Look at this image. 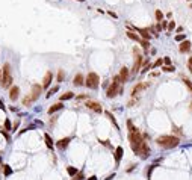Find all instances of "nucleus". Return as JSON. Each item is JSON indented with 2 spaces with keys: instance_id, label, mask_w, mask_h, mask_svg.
I'll return each mask as SVG.
<instances>
[{
  "instance_id": "nucleus-1",
  "label": "nucleus",
  "mask_w": 192,
  "mask_h": 180,
  "mask_svg": "<svg viewBox=\"0 0 192 180\" xmlns=\"http://www.w3.org/2000/svg\"><path fill=\"white\" fill-rule=\"evenodd\" d=\"M127 127H129V142H130L132 150H133L136 154H139L142 159H147L148 154H150L148 144L144 141L141 132L132 124V121H127Z\"/></svg>"
},
{
  "instance_id": "nucleus-2",
  "label": "nucleus",
  "mask_w": 192,
  "mask_h": 180,
  "mask_svg": "<svg viewBox=\"0 0 192 180\" xmlns=\"http://www.w3.org/2000/svg\"><path fill=\"white\" fill-rule=\"evenodd\" d=\"M157 145H160V147H163V148H174L179 145L180 142V139L177 138V136H171V135H162L159 136L156 139Z\"/></svg>"
},
{
  "instance_id": "nucleus-3",
  "label": "nucleus",
  "mask_w": 192,
  "mask_h": 180,
  "mask_svg": "<svg viewBox=\"0 0 192 180\" xmlns=\"http://www.w3.org/2000/svg\"><path fill=\"white\" fill-rule=\"evenodd\" d=\"M120 77L118 76H115L114 77V82H112V85L107 88V91H106V95L109 97V99H114L115 95H118L120 92H122V88L120 86Z\"/></svg>"
},
{
  "instance_id": "nucleus-4",
  "label": "nucleus",
  "mask_w": 192,
  "mask_h": 180,
  "mask_svg": "<svg viewBox=\"0 0 192 180\" xmlns=\"http://www.w3.org/2000/svg\"><path fill=\"white\" fill-rule=\"evenodd\" d=\"M12 83V76H11V65L5 64L3 70H2V86L9 88V85Z\"/></svg>"
},
{
  "instance_id": "nucleus-5",
  "label": "nucleus",
  "mask_w": 192,
  "mask_h": 180,
  "mask_svg": "<svg viewBox=\"0 0 192 180\" xmlns=\"http://www.w3.org/2000/svg\"><path fill=\"white\" fill-rule=\"evenodd\" d=\"M98 83H100V79H98V76H97L95 73H89L88 77L85 79V85H86L88 88H91V89H97L98 88Z\"/></svg>"
},
{
  "instance_id": "nucleus-6",
  "label": "nucleus",
  "mask_w": 192,
  "mask_h": 180,
  "mask_svg": "<svg viewBox=\"0 0 192 180\" xmlns=\"http://www.w3.org/2000/svg\"><path fill=\"white\" fill-rule=\"evenodd\" d=\"M133 52H135V58H136V59H135V64H133V70H132V73H135V74H136V73L141 70V65H142V61H144V58H142V56L139 54V52H138L136 49H135Z\"/></svg>"
},
{
  "instance_id": "nucleus-7",
  "label": "nucleus",
  "mask_w": 192,
  "mask_h": 180,
  "mask_svg": "<svg viewBox=\"0 0 192 180\" xmlns=\"http://www.w3.org/2000/svg\"><path fill=\"white\" fill-rule=\"evenodd\" d=\"M85 106H86L88 109H91V110H94V112H97V114H100L103 109H101V105L98 103V101H92V100H88L86 103H85Z\"/></svg>"
},
{
  "instance_id": "nucleus-8",
  "label": "nucleus",
  "mask_w": 192,
  "mask_h": 180,
  "mask_svg": "<svg viewBox=\"0 0 192 180\" xmlns=\"http://www.w3.org/2000/svg\"><path fill=\"white\" fill-rule=\"evenodd\" d=\"M147 88H148V82H139V83H138V85H135V88L132 89V95H133V97H136L141 91L147 89Z\"/></svg>"
},
{
  "instance_id": "nucleus-9",
  "label": "nucleus",
  "mask_w": 192,
  "mask_h": 180,
  "mask_svg": "<svg viewBox=\"0 0 192 180\" xmlns=\"http://www.w3.org/2000/svg\"><path fill=\"white\" fill-rule=\"evenodd\" d=\"M41 92H43V86H41V85H33V86H32L30 97L33 99V101H35V100H38V97L41 95Z\"/></svg>"
},
{
  "instance_id": "nucleus-10",
  "label": "nucleus",
  "mask_w": 192,
  "mask_h": 180,
  "mask_svg": "<svg viewBox=\"0 0 192 180\" xmlns=\"http://www.w3.org/2000/svg\"><path fill=\"white\" fill-rule=\"evenodd\" d=\"M70 142H71V138H62V139H59V141L56 142V147H58L59 150H65Z\"/></svg>"
},
{
  "instance_id": "nucleus-11",
  "label": "nucleus",
  "mask_w": 192,
  "mask_h": 180,
  "mask_svg": "<svg viewBox=\"0 0 192 180\" xmlns=\"http://www.w3.org/2000/svg\"><path fill=\"white\" fill-rule=\"evenodd\" d=\"M120 82L121 83H126V82L129 80V68H126V67H122L121 71H120Z\"/></svg>"
},
{
  "instance_id": "nucleus-12",
  "label": "nucleus",
  "mask_w": 192,
  "mask_h": 180,
  "mask_svg": "<svg viewBox=\"0 0 192 180\" xmlns=\"http://www.w3.org/2000/svg\"><path fill=\"white\" fill-rule=\"evenodd\" d=\"M52 79H53L52 71H47L45 73V76H44V80H43V88H49L50 83H52Z\"/></svg>"
},
{
  "instance_id": "nucleus-13",
  "label": "nucleus",
  "mask_w": 192,
  "mask_h": 180,
  "mask_svg": "<svg viewBox=\"0 0 192 180\" xmlns=\"http://www.w3.org/2000/svg\"><path fill=\"white\" fill-rule=\"evenodd\" d=\"M18 94H20V89H18V86H12L11 91H9V99L12 100V101H15L18 99Z\"/></svg>"
},
{
  "instance_id": "nucleus-14",
  "label": "nucleus",
  "mask_w": 192,
  "mask_h": 180,
  "mask_svg": "<svg viewBox=\"0 0 192 180\" xmlns=\"http://www.w3.org/2000/svg\"><path fill=\"white\" fill-rule=\"evenodd\" d=\"M73 83H74L76 86H82V85L85 83V77H83V76L79 73V74H76V76H74V79H73Z\"/></svg>"
},
{
  "instance_id": "nucleus-15",
  "label": "nucleus",
  "mask_w": 192,
  "mask_h": 180,
  "mask_svg": "<svg viewBox=\"0 0 192 180\" xmlns=\"http://www.w3.org/2000/svg\"><path fill=\"white\" fill-rule=\"evenodd\" d=\"M64 108V105H62V101H59V103H54L52 108L49 109V114L52 115V114H54V112H58V110H61V109Z\"/></svg>"
},
{
  "instance_id": "nucleus-16",
  "label": "nucleus",
  "mask_w": 192,
  "mask_h": 180,
  "mask_svg": "<svg viewBox=\"0 0 192 180\" xmlns=\"http://www.w3.org/2000/svg\"><path fill=\"white\" fill-rule=\"evenodd\" d=\"M122 147H116V150H115V162H116V165L120 163V161H121L122 157Z\"/></svg>"
},
{
  "instance_id": "nucleus-17",
  "label": "nucleus",
  "mask_w": 192,
  "mask_h": 180,
  "mask_svg": "<svg viewBox=\"0 0 192 180\" xmlns=\"http://www.w3.org/2000/svg\"><path fill=\"white\" fill-rule=\"evenodd\" d=\"M191 50V43L189 41H183L182 44H180V52L182 53H186V52H189Z\"/></svg>"
},
{
  "instance_id": "nucleus-18",
  "label": "nucleus",
  "mask_w": 192,
  "mask_h": 180,
  "mask_svg": "<svg viewBox=\"0 0 192 180\" xmlns=\"http://www.w3.org/2000/svg\"><path fill=\"white\" fill-rule=\"evenodd\" d=\"M136 30L142 35V38H144L145 41H148V39H150V35H148V30H147V29H136Z\"/></svg>"
},
{
  "instance_id": "nucleus-19",
  "label": "nucleus",
  "mask_w": 192,
  "mask_h": 180,
  "mask_svg": "<svg viewBox=\"0 0 192 180\" xmlns=\"http://www.w3.org/2000/svg\"><path fill=\"white\" fill-rule=\"evenodd\" d=\"M44 141H45V145L49 147V148H53V141H52V138H50V135H44Z\"/></svg>"
},
{
  "instance_id": "nucleus-20",
  "label": "nucleus",
  "mask_w": 192,
  "mask_h": 180,
  "mask_svg": "<svg viewBox=\"0 0 192 180\" xmlns=\"http://www.w3.org/2000/svg\"><path fill=\"white\" fill-rule=\"evenodd\" d=\"M74 97V94L71 92V91H68V92H65V94H62L61 95V101H64V100H70Z\"/></svg>"
},
{
  "instance_id": "nucleus-21",
  "label": "nucleus",
  "mask_w": 192,
  "mask_h": 180,
  "mask_svg": "<svg viewBox=\"0 0 192 180\" xmlns=\"http://www.w3.org/2000/svg\"><path fill=\"white\" fill-rule=\"evenodd\" d=\"M127 36H129L130 39H133V41H139V43H141V38L136 35V33H133L132 30H129V32H127Z\"/></svg>"
},
{
  "instance_id": "nucleus-22",
  "label": "nucleus",
  "mask_w": 192,
  "mask_h": 180,
  "mask_svg": "<svg viewBox=\"0 0 192 180\" xmlns=\"http://www.w3.org/2000/svg\"><path fill=\"white\" fill-rule=\"evenodd\" d=\"M32 103H33V99H32L30 95H27V97L23 99V105H24V106H29V105H32Z\"/></svg>"
},
{
  "instance_id": "nucleus-23",
  "label": "nucleus",
  "mask_w": 192,
  "mask_h": 180,
  "mask_svg": "<svg viewBox=\"0 0 192 180\" xmlns=\"http://www.w3.org/2000/svg\"><path fill=\"white\" fill-rule=\"evenodd\" d=\"M58 89H59V86H58V85H56V86H53L52 89H50L49 92H47V94H45V97H52L54 92H58Z\"/></svg>"
},
{
  "instance_id": "nucleus-24",
  "label": "nucleus",
  "mask_w": 192,
  "mask_h": 180,
  "mask_svg": "<svg viewBox=\"0 0 192 180\" xmlns=\"http://www.w3.org/2000/svg\"><path fill=\"white\" fill-rule=\"evenodd\" d=\"M67 172H68L70 176H76V174H77V170H76L74 167H68V168H67Z\"/></svg>"
},
{
  "instance_id": "nucleus-25",
  "label": "nucleus",
  "mask_w": 192,
  "mask_h": 180,
  "mask_svg": "<svg viewBox=\"0 0 192 180\" xmlns=\"http://www.w3.org/2000/svg\"><path fill=\"white\" fill-rule=\"evenodd\" d=\"M64 77H65V73H64V70H59V71H58V77H56V79H58V82H62V80H64Z\"/></svg>"
},
{
  "instance_id": "nucleus-26",
  "label": "nucleus",
  "mask_w": 192,
  "mask_h": 180,
  "mask_svg": "<svg viewBox=\"0 0 192 180\" xmlns=\"http://www.w3.org/2000/svg\"><path fill=\"white\" fill-rule=\"evenodd\" d=\"M183 82H184V85L188 86V89L191 91V94H192V82L189 80V79H183Z\"/></svg>"
},
{
  "instance_id": "nucleus-27",
  "label": "nucleus",
  "mask_w": 192,
  "mask_h": 180,
  "mask_svg": "<svg viewBox=\"0 0 192 180\" xmlns=\"http://www.w3.org/2000/svg\"><path fill=\"white\" fill-rule=\"evenodd\" d=\"M162 70H163V71H166V73H173L175 70L174 67H171V65H165V67H163V68H162Z\"/></svg>"
},
{
  "instance_id": "nucleus-28",
  "label": "nucleus",
  "mask_w": 192,
  "mask_h": 180,
  "mask_svg": "<svg viewBox=\"0 0 192 180\" xmlns=\"http://www.w3.org/2000/svg\"><path fill=\"white\" fill-rule=\"evenodd\" d=\"M106 115H107V117H109V120H111V121H112V123H114V124H115V127H116V129H118V124H116V121H115V118H114V115H112V114H111V112H106Z\"/></svg>"
},
{
  "instance_id": "nucleus-29",
  "label": "nucleus",
  "mask_w": 192,
  "mask_h": 180,
  "mask_svg": "<svg viewBox=\"0 0 192 180\" xmlns=\"http://www.w3.org/2000/svg\"><path fill=\"white\" fill-rule=\"evenodd\" d=\"M156 18H157V21H162V18H163V14H162L159 9L156 11Z\"/></svg>"
},
{
  "instance_id": "nucleus-30",
  "label": "nucleus",
  "mask_w": 192,
  "mask_h": 180,
  "mask_svg": "<svg viewBox=\"0 0 192 180\" xmlns=\"http://www.w3.org/2000/svg\"><path fill=\"white\" fill-rule=\"evenodd\" d=\"M150 67H151V65H150V61H145V62H144V70H142V73L148 71V68H150Z\"/></svg>"
},
{
  "instance_id": "nucleus-31",
  "label": "nucleus",
  "mask_w": 192,
  "mask_h": 180,
  "mask_svg": "<svg viewBox=\"0 0 192 180\" xmlns=\"http://www.w3.org/2000/svg\"><path fill=\"white\" fill-rule=\"evenodd\" d=\"M141 44H142V47H144V50H148V41H145V39H141Z\"/></svg>"
},
{
  "instance_id": "nucleus-32",
  "label": "nucleus",
  "mask_w": 192,
  "mask_h": 180,
  "mask_svg": "<svg viewBox=\"0 0 192 180\" xmlns=\"http://www.w3.org/2000/svg\"><path fill=\"white\" fill-rule=\"evenodd\" d=\"M163 65V59H157L156 62L153 64V67H162Z\"/></svg>"
},
{
  "instance_id": "nucleus-33",
  "label": "nucleus",
  "mask_w": 192,
  "mask_h": 180,
  "mask_svg": "<svg viewBox=\"0 0 192 180\" xmlns=\"http://www.w3.org/2000/svg\"><path fill=\"white\" fill-rule=\"evenodd\" d=\"M5 176H9V174H12V170H11V168H9L8 165H5Z\"/></svg>"
},
{
  "instance_id": "nucleus-34",
  "label": "nucleus",
  "mask_w": 192,
  "mask_h": 180,
  "mask_svg": "<svg viewBox=\"0 0 192 180\" xmlns=\"http://www.w3.org/2000/svg\"><path fill=\"white\" fill-rule=\"evenodd\" d=\"M5 130H11V123H9V120H5Z\"/></svg>"
},
{
  "instance_id": "nucleus-35",
  "label": "nucleus",
  "mask_w": 192,
  "mask_h": 180,
  "mask_svg": "<svg viewBox=\"0 0 192 180\" xmlns=\"http://www.w3.org/2000/svg\"><path fill=\"white\" fill-rule=\"evenodd\" d=\"M174 27H175V23H174V21H171V23H168V30H173Z\"/></svg>"
},
{
  "instance_id": "nucleus-36",
  "label": "nucleus",
  "mask_w": 192,
  "mask_h": 180,
  "mask_svg": "<svg viewBox=\"0 0 192 180\" xmlns=\"http://www.w3.org/2000/svg\"><path fill=\"white\" fill-rule=\"evenodd\" d=\"M175 41H184V35H182V33H180V35H177V36H175Z\"/></svg>"
},
{
  "instance_id": "nucleus-37",
  "label": "nucleus",
  "mask_w": 192,
  "mask_h": 180,
  "mask_svg": "<svg viewBox=\"0 0 192 180\" xmlns=\"http://www.w3.org/2000/svg\"><path fill=\"white\" fill-rule=\"evenodd\" d=\"M76 179H77V180H83L85 177H83V174H82V172H77V174H76Z\"/></svg>"
},
{
  "instance_id": "nucleus-38",
  "label": "nucleus",
  "mask_w": 192,
  "mask_h": 180,
  "mask_svg": "<svg viewBox=\"0 0 192 180\" xmlns=\"http://www.w3.org/2000/svg\"><path fill=\"white\" fill-rule=\"evenodd\" d=\"M162 29H168V21H163V20H162Z\"/></svg>"
},
{
  "instance_id": "nucleus-39",
  "label": "nucleus",
  "mask_w": 192,
  "mask_h": 180,
  "mask_svg": "<svg viewBox=\"0 0 192 180\" xmlns=\"http://www.w3.org/2000/svg\"><path fill=\"white\" fill-rule=\"evenodd\" d=\"M163 62H165L166 65H169V64H171V59H169V58H165V59H163Z\"/></svg>"
},
{
  "instance_id": "nucleus-40",
  "label": "nucleus",
  "mask_w": 192,
  "mask_h": 180,
  "mask_svg": "<svg viewBox=\"0 0 192 180\" xmlns=\"http://www.w3.org/2000/svg\"><path fill=\"white\" fill-rule=\"evenodd\" d=\"M100 142H101L103 145H106V147H109V145H111V144H109V141H100Z\"/></svg>"
},
{
  "instance_id": "nucleus-41",
  "label": "nucleus",
  "mask_w": 192,
  "mask_h": 180,
  "mask_svg": "<svg viewBox=\"0 0 192 180\" xmlns=\"http://www.w3.org/2000/svg\"><path fill=\"white\" fill-rule=\"evenodd\" d=\"M86 97H88L86 94H82V95H79L77 99H79V100H82V99H86Z\"/></svg>"
},
{
  "instance_id": "nucleus-42",
  "label": "nucleus",
  "mask_w": 192,
  "mask_h": 180,
  "mask_svg": "<svg viewBox=\"0 0 192 180\" xmlns=\"http://www.w3.org/2000/svg\"><path fill=\"white\" fill-rule=\"evenodd\" d=\"M0 109H2V110H5V106H3V103H2V100H0Z\"/></svg>"
},
{
  "instance_id": "nucleus-43",
  "label": "nucleus",
  "mask_w": 192,
  "mask_h": 180,
  "mask_svg": "<svg viewBox=\"0 0 192 180\" xmlns=\"http://www.w3.org/2000/svg\"><path fill=\"white\" fill-rule=\"evenodd\" d=\"M89 180H97V177H95V176H91V177H89Z\"/></svg>"
},
{
  "instance_id": "nucleus-44",
  "label": "nucleus",
  "mask_w": 192,
  "mask_h": 180,
  "mask_svg": "<svg viewBox=\"0 0 192 180\" xmlns=\"http://www.w3.org/2000/svg\"><path fill=\"white\" fill-rule=\"evenodd\" d=\"M189 67H192V56L189 58Z\"/></svg>"
},
{
  "instance_id": "nucleus-45",
  "label": "nucleus",
  "mask_w": 192,
  "mask_h": 180,
  "mask_svg": "<svg viewBox=\"0 0 192 180\" xmlns=\"http://www.w3.org/2000/svg\"><path fill=\"white\" fill-rule=\"evenodd\" d=\"M0 85H2V70H0Z\"/></svg>"
},
{
  "instance_id": "nucleus-46",
  "label": "nucleus",
  "mask_w": 192,
  "mask_h": 180,
  "mask_svg": "<svg viewBox=\"0 0 192 180\" xmlns=\"http://www.w3.org/2000/svg\"><path fill=\"white\" fill-rule=\"evenodd\" d=\"M191 110H192V103H191Z\"/></svg>"
},
{
  "instance_id": "nucleus-47",
  "label": "nucleus",
  "mask_w": 192,
  "mask_h": 180,
  "mask_svg": "<svg viewBox=\"0 0 192 180\" xmlns=\"http://www.w3.org/2000/svg\"><path fill=\"white\" fill-rule=\"evenodd\" d=\"M191 73H192V67H191Z\"/></svg>"
},
{
  "instance_id": "nucleus-48",
  "label": "nucleus",
  "mask_w": 192,
  "mask_h": 180,
  "mask_svg": "<svg viewBox=\"0 0 192 180\" xmlns=\"http://www.w3.org/2000/svg\"><path fill=\"white\" fill-rule=\"evenodd\" d=\"M79 2H83V0H79Z\"/></svg>"
},
{
  "instance_id": "nucleus-49",
  "label": "nucleus",
  "mask_w": 192,
  "mask_h": 180,
  "mask_svg": "<svg viewBox=\"0 0 192 180\" xmlns=\"http://www.w3.org/2000/svg\"><path fill=\"white\" fill-rule=\"evenodd\" d=\"M0 162H2V157H0Z\"/></svg>"
}]
</instances>
